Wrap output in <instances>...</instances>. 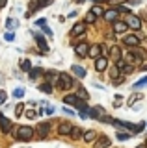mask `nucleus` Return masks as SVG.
<instances>
[{
    "mask_svg": "<svg viewBox=\"0 0 147 148\" xmlns=\"http://www.w3.org/2000/svg\"><path fill=\"white\" fill-rule=\"evenodd\" d=\"M106 67H108V59L103 58V56H99V58L95 59V69H97L99 72H103V71H106Z\"/></svg>",
    "mask_w": 147,
    "mask_h": 148,
    "instance_id": "0eeeda50",
    "label": "nucleus"
},
{
    "mask_svg": "<svg viewBox=\"0 0 147 148\" xmlns=\"http://www.w3.org/2000/svg\"><path fill=\"white\" fill-rule=\"evenodd\" d=\"M136 148H145V146H144V145H140V146H136Z\"/></svg>",
    "mask_w": 147,
    "mask_h": 148,
    "instance_id": "a18cd8bd",
    "label": "nucleus"
},
{
    "mask_svg": "<svg viewBox=\"0 0 147 148\" xmlns=\"http://www.w3.org/2000/svg\"><path fill=\"white\" fill-rule=\"evenodd\" d=\"M127 22H121V21H114V32L116 34H125L127 32Z\"/></svg>",
    "mask_w": 147,
    "mask_h": 148,
    "instance_id": "f8f14e48",
    "label": "nucleus"
},
{
    "mask_svg": "<svg viewBox=\"0 0 147 148\" xmlns=\"http://www.w3.org/2000/svg\"><path fill=\"white\" fill-rule=\"evenodd\" d=\"M110 145H112V141L106 135H101L97 139V143H95V148H110Z\"/></svg>",
    "mask_w": 147,
    "mask_h": 148,
    "instance_id": "1a4fd4ad",
    "label": "nucleus"
},
{
    "mask_svg": "<svg viewBox=\"0 0 147 148\" xmlns=\"http://www.w3.org/2000/svg\"><path fill=\"white\" fill-rule=\"evenodd\" d=\"M99 2H110V0H99Z\"/></svg>",
    "mask_w": 147,
    "mask_h": 148,
    "instance_id": "49530a36",
    "label": "nucleus"
},
{
    "mask_svg": "<svg viewBox=\"0 0 147 148\" xmlns=\"http://www.w3.org/2000/svg\"><path fill=\"white\" fill-rule=\"evenodd\" d=\"M127 26H130L132 30H140V28H141V21H140V18H138V17L134 15V13H132V15H128Z\"/></svg>",
    "mask_w": 147,
    "mask_h": 148,
    "instance_id": "20e7f679",
    "label": "nucleus"
},
{
    "mask_svg": "<svg viewBox=\"0 0 147 148\" xmlns=\"http://www.w3.org/2000/svg\"><path fill=\"white\" fill-rule=\"evenodd\" d=\"M13 95H15L17 98H22V96H24V89H21V87H17V89L13 91Z\"/></svg>",
    "mask_w": 147,
    "mask_h": 148,
    "instance_id": "2f4dec72",
    "label": "nucleus"
},
{
    "mask_svg": "<svg viewBox=\"0 0 147 148\" xmlns=\"http://www.w3.org/2000/svg\"><path fill=\"white\" fill-rule=\"evenodd\" d=\"M0 130H2L4 133L10 132V130H11V119H6V117L0 119Z\"/></svg>",
    "mask_w": 147,
    "mask_h": 148,
    "instance_id": "ddd939ff",
    "label": "nucleus"
},
{
    "mask_svg": "<svg viewBox=\"0 0 147 148\" xmlns=\"http://www.w3.org/2000/svg\"><path fill=\"white\" fill-rule=\"evenodd\" d=\"M110 59H114V61H119V59H121V50H119V46H114V48L110 50Z\"/></svg>",
    "mask_w": 147,
    "mask_h": 148,
    "instance_id": "aec40b11",
    "label": "nucleus"
},
{
    "mask_svg": "<svg viewBox=\"0 0 147 148\" xmlns=\"http://www.w3.org/2000/svg\"><path fill=\"white\" fill-rule=\"evenodd\" d=\"M6 24H8V28H15V26H17V21H13V18L10 17V18L6 21Z\"/></svg>",
    "mask_w": 147,
    "mask_h": 148,
    "instance_id": "f704fd0d",
    "label": "nucleus"
},
{
    "mask_svg": "<svg viewBox=\"0 0 147 148\" xmlns=\"http://www.w3.org/2000/svg\"><path fill=\"white\" fill-rule=\"evenodd\" d=\"M144 146H145V148H147V139H145V145H144Z\"/></svg>",
    "mask_w": 147,
    "mask_h": 148,
    "instance_id": "de8ad7c7",
    "label": "nucleus"
},
{
    "mask_svg": "<svg viewBox=\"0 0 147 148\" xmlns=\"http://www.w3.org/2000/svg\"><path fill=\"white\" fill-rule=\"evenodd\" d=\"M35 115H37V113H35L34 109H28V111H26V119H35Z\"/></svg>",
    "mask_w": 147,
    "mask_h": 148,
    "instance_id": "c9c22d12",
    "label": "nucleus"
},
{
    "mask_svg": "<svg viewBox=\"0 0 147 148\" xmlns=\"http://www.w3.org/2000/svg\"><path fill=\"white\" fill-rule=\"evenodd\" d=\"M144 85H147V76H145V78H141L140 82H136V83H134V89H140V87H144Z\"/></svg>",
    "mask_w": 147,
    "mask_h": 148,
    "instance_id": "7c9ffc66",
    "label": "nucleus"
},
{
    "mask_svg": "<svg viewBox=\"0 0 147 148\" xmlns=\"http://www.w3.org/2000/svg\"><path fill=\"white\" fill-rule=\"evenodd\" d=\"M71 72H73V74H76L78 78H84L86 74H88V72H86V69H84V67H80V65H73V67H71Z\"/></svg>",
    "mask_w": 147,
    "mask_h": 148,
    "instance_id": "2eb2a0df",
    "label": "nucleus"
},
{
    "mask_svg": "<svg viewBox=\"0 0 147 148\" xmlns=\"http://www.w3.org/2000/svg\"><path fill=\"white\" fill-rule=\"evenodd\" d=\"M56 87H58V89H62V91H71L73 78L69 76V74H65V72H60L58 74V80H56Z\"/></svg>",
    "mask_w": 147,
    "mask_h": 148,
    "instance_id": "f257e3e1",
    "label": "nucleus"
},
{
    "mask_svg": "<svg viewBox=\"0 0 147 148\" xmlns=\"http://www.w3.org/2000/svg\"><path fill=\"white\" fill-rule=\"evenodd\" d=\"M106 21H110V22H114V21H117V11L116 9H108V11H104V15H103Z\"/></svg>",
    "mask_w": 147,
    "mask_h": 148,
    "instance_id": "6ab92c4d",
    "label": "nucleus"
},
{
    "mask_svg": "<svg viewBox=\"0 0 147 148\" xmlns=\"http://www.w3.org/2000/svg\"><path fill=\"white\" fill-rule=\"evenodd\" d=\"M136 100H141V95H132L130 98H128V106H130L132 102H136Z\"/></svg>",
    "mask_w": 147,
    "mask_h": 148,
    "instance_id": "72a5a7b5",
    "label": "nucleus"
},
{
    "mask_svg": "<svg viewBox=\"0 0 147 148\" xmlns=\"http://www.w3.org/2000/svg\"><path fill=\"white\" fill-rule=\"evenodd\" d=\"M121 71L125 72V74H130V72H132V65H125V67H123Z\"/></svg>",
    "mask_w": 147,
    "mask_h": 148,
    "instance_id": "e433bc0d",
    "label": "nucleus"
},
{
    "mask_svg": "<svg viewBox=\"0 0 147 148\" xmlns=\"http://www.w3.org/2000/svg\"><path fill=\"white\" fill-rule=\"evenodd\" d=\"M91 13H93L95 17H101V15H104V8L103 6H93L91 8Z\"/></svg>",
    "mask_w": 147,
    "mask_h": 148,
    "instance_id": "393cba45",
    "label": "nucleus"
},
{
    "mask_svg": "<svg viewBox=\"0 0 147 148\" xmlns=\"http://www.w3.org/2000/svg\"><path fill=\"white\" fill-rule=\"evenodd\" d=\"M119 106H121V100H119V96L116 100H114V108H119Z\"/></svg>",
    "mask_w": 147,
    "mask_h": 148,
    "instance_id": "79ce46f5",
    "label": "nucleus"
},
{
    "mask_svg": "<svg viewBox=\"0 0 147 148\" xmlns=\"http://www.w3.org/2000/svg\"><path fill=\"white\" fill-rule=\"evenodd\" d=\"M39 91H43L45 95H50V92H52V83H41Z\"/></svg>",
    "mask_w": 147,
    "mask_h": 148,
    "instance_id": "5701e85b",
    "label": "nucleus"
},
{
    "mask_svg": "<svg viewBox=\"0 0 147 148\" xmlns=\"http://www.w3.org/2000/svg\"><path fill=\"white\" fill-rule=\"evenodd\" d=\"M45 22H47L45 18H37V21H35V24H37V26H45Z\"/></svg>",
    "mask_w": 147,
    "mask_h": 148,
    "instance_id": "ea45409f",
    "label": "nucleus"
},
{
    "mask_svg": "<svg viewBox=\"0 0 147 148\" xmlns=\"http://www.w3.org/2000/svg\"><path fill=\"white\" fill-rule=\"evenodd\" d=\"M132 137V133H127V132H119L117 133V139L119 141H127V139H130Z\"/></svg>",
    "mask_w": 147,
    "mask_h": 148,
    "instance_id": "c85d7f7f",
    "label": "nucleus"
},
{
    "mask_svg": "<svg viewBox=\"0 0 147 148\" xmlns=\"http://www.w3.org/2000/svg\"><path fill=\"white\" fill-rule=\"evenodd\" d=\"M95 137H97V132H95V130H88L86 133H82V139H84L86 143H91Z\"/></svg>",
    "mask_w": 147,
    "mask_h": 148,
    "instance_id": "a211bd4d",
    "label": "nucleus"
},
{
    "mask_svg": "<svg viewBox=\"0 0 147 148\" xmlns=\"http://www.w3.org/2000/svg\"><path fill=\"white\" fill-rule=\"evenodd\" d=\"M88 50H89V45H88V43H78V45H75V54L78 56V58H86V56H88Z\"/></svg>",
    "mask_w": 147,
    "mask_h": 148,
    "instance_id": "7ed1b4c3",
    "label": "nucleus"
},
{
    "mask_svg": "<svg viewBox=\"0 0 147 148\" xmlns=\"http://www.w3.org/2000/svg\"><path fill=\"white\" fill-rule=\"evenodd\" d=\"M63 102H65V104H73V106H75L76 102H78V98H76V95H67L65 98H63Z\"/></svg>",
    "mask_w": 147,
    "mask_h": 148,
    "instance_id": "a878e982",
    "label": "nucleus"
},
{
    "mask_svg": "<svg viewBox=\"0 0 147 148\" xmlns=\"http://www.w3.org/2000/svg\"><path fill=\"white\" fill-rule=\"evenodd\" d=\"M76 98H78V100H88V98H89L88 91H86V89H80L78 92H76Z\"/></svg>",
    "mask_w": 147,
    "mask_h": 148,
    "instance_id": "cd10ccee",
    "label": "nucleus"
},
{
    "mask_svg": "<svg viewBox=\"0 0 147 148\" xmlns=\"http://www.w3.org/2000/svg\"><path fill=\"white\" fill-rule=\"evenodd\" d=\"M21 69H22L24 72H30V69H32L30 59H21Z\"/></svg>",
    "mask_w": 147,
    "mask_h": 148,
    "instance_id": "b1692460",
    "label": "nucleus"
},
{
    "mask_svg": "<svg viewBox=\"0 0 147 148\" xmlns=\"http://www.w3.org/2000/svg\"><path fill=\"white\" fill-rule=\"evenodd\" d=\"M132 56V58L136 59V61H141V59H145V52L144 50H140L138 46H130V52H128Z\"/></svg>",
    "mask_w": 147,
    "mask_h": 148,
    "instance_id": "423d86ee",
    "label": "nucleus"
},
{
    "mask_svg": "<svg viewBox=\"0 0 147 148\" xmlns=\"http://www.w3.org/2000/svg\"><path fill=\"white\" fill-rule=\"evenodd\" d=\"M43 32H45V34H47L49 37H50V35H52V30H50V28H49V26H43Z\"/></svg>",
    "mask_w": 147,
    "mask_h": 148,
    "instance_id": "58836bf2",
    "label": "nucleus"
},
{
    "mask_svg": "<svg viewBox=\"0 0 147 148\" xmlns=\"http://www.w3.org/2000/svg\"><path fill=\"white\" fill-rule=\"evenodd\" d=\"M86 32V24L84 22H76L75 26H73V32H71V35L73 37H78V35H82Z\"/></svg>",
    "mask_w": 147,
    "mask_h": 148,
    "instance_id": "9d476101",
    "label": "nucleus"
},
{
    "mask_svg": "<svg viewBox=\"0 0 147 148\" xmlns=\"http://www.w3.org/2000/svg\"><path fill=\"white\" fill-rule=\"evenodd\" d=\"M41 74H43V69H41V67L30 69V78H32V80H35V78H37V76H41Z\"/></svg>",
    "mask_w": 147,
    "mask_h": 148,
    "instance_id": "412c9836",
    "label": "nucleus"
},
{
    "mask_svg": "<svg viewBox=\"0 0 147 148\" xmlns=\"http://www.w3.org/2000/svg\"><path fill=\"white\" fill-rule=\"evenodd\" d=\"M6 6V0H0V8H4Z\"/></svg>",
    "mask_w": 147,
    "mask_h": 148,
    "instance_id": "37998d69",
    "label": "nucleus"
},
{
    "mask_svg": "<svg viewBox=\"0 0 147 148\" xmlns=\"http://www.w3.org/2000/svg\"><path fill=\"white\" fill-rule=\"evenodd\" d=\"M8 98V95H6V91H0V104H4Z\"/></svg>",
    "mask_w": 147,
    "mask_h": 148,
    "instance_id": "4c0bfd02",
    "label": "nucleus"
},
{
    "mask_svg": "<svg viewBox=\"0 0 147 148\" xmlns=\"http://www.w3.org/2000/svg\"><path fill=\"white\" fill-rule=\"evenodd\" d=\"M63 113H65V115H71V117H73V115H75V111L69 109V108H65V109H63Z\"/></svg>",
    "mask_w": 147,
    "mask_h": 148,
    "instance_id": "a19ab883",
    "label": "nucleus"
},
{
    "mask_svg": "<svg viewBox=\"0 0 147 148\" xmlns=\"http://www.w3.org/2000/svg\"><path fill=\"white\" fill-rule=\"evenodd\" d=\"M15 137L19 139V141H30V139L34 137V130L28 128V126H21L19 130H17Z\"/></svg>",
    "mask_w": 147,
    "mask_h": 148,
    "instance_id": "f03ea898",
    "label": "nucleus"
},
{
    "mask_svg": "<svg viewBox=\"0 0 147 148\" xmlns=\"http://www.w3.org/2000/svg\"><path fill=\"white\" fill-rule=\"evenodd\" d=\"M22 111H24V104H17V108H15V117H21Z\"/></svg>",
    "mask_w": 147,
    "mask_h": 148,
    "instance_id": "c756f323",
    "label": "nucleus"
},
{
    "mask_svg": "<svg viewBox=\"0 0 147 148\" xmlns=\"http://www.w3.org/2000/svg\"><path fill=\"white\" fill-rule=\"evenodd\" d=\"M71 128L73 126L69 122H62L58 126V133H60V135H69V133H71Z\"/></svg>",
    "mask_w": 147,
    "mask_h": 148,
    "instance_id": "4468645a",
    "label": "nucleus"
},
{
    "mask_svg": "<svg viewBox=\"0 0 147 148\" xmlns=\"http://www.w3.org/2000/svg\"><path fill=\"white\" fill-rule=\"evenodd\" d=\"M34 35H35V43H37V46H39V50H41V52H49L47 39H45L43 35H39V34H34Z\"/></svg>",
    "mask_w": 147,
    "mask_h": 148,
    "instance_id": "39448f33",
    "label": "nucleus"
},
{
    "mask_svg": "<svg viewBox=\"0 0 147 148\" xmlns=\"http://www.w3.org/2000/svg\"><path fill=\"white\" fill-rule=\"evenodd\" d=\"M82 133L84 132H82L80 128H71V133H69V135H71L73 139H82Z\"/></svg>",
    "mask_w": 147,
    "mask_h": 148,
    "instance_id": "4be33fe9",
    "label": "nucleus"
},
{
    "mask_svg": "<svg viewBox=\"0 0 147 148\" xmlns=\"http://www.w3.org/2000/svg\"><path fill=\"white\" fill-rule=\"evenodd\" d=\"M50 132V124L49 122H43V124H39L37 126V133L41 137H47V133Z\"/></svg>",
    "mask_w": 147,
    "mask_h": 148,
    "instance_id": "f3484780",
    "label": "nucleus"
},
{
    "mask_svg": "<svg viewBox=\"0 0 147 148\" xmlns=\"http://www.w3.org/2000/svg\"><path fill=\"white\" fill-rule=\"evenodd\" d=\"M104 113V109L101 108V106H97V108H89L88 109V117L89 119H95V120H99V117Z\"/></svg>",
    "mask_w": 147,
    "mask_h": 148,
    "instance_id": "6e6552de",
    "label": "nucleus"
},
{
    "mask_svg": "<svg viewBox=\"0 0 147 148\" xmlns=\"http://www.w3.org/2000/svg\"><path fill=\"white\" fill-rule=\"evenodd\" d=\"M123 43L128 45V48H130V46H140V37H136V35H125Z\"/></svg>",
    "mask_w": 147,
    "mask_h": 148,
    "instance_id": "9b49d317",
    "label": "nucleus"
},
{
    "mask_svg": "<svg viewBox=\"0 0 147 148\" xmlns=\"http://www.w3.org/2000/svg\"><path fill=\"white\" fill-rule=\"evenodd\" d=\"M95 21H97V17H95L91 11H89V13H86V21H84V24H93Z\"/></svg>",
    "mask_w": 147,
    "mask_h": 148,
    "instance_id": "bb28decb",
    "label": "nucleus"
},
{
    "mask_svg": "<svg viewBox=\"0 0 147 148\" xmlns=\"http://www.w3.org/2000/svg\"><path fill=\"white\" fill-rule=\"evenodd\" d=\"M4 39H6V41H13V39H15V34H13V32H8V34H4Z\"/></svg>",
    "mask_w": 147,
    "mask_h": 148,
    "instance_id": "473e14b6",
    "label": "nucleus"
},
{
    "mask_svg": "<svg viewBox=\"0 0 147 148\" xmlns=\"http://www.w3.org/2000/svg\"><path fill=\"white\" fill-rule=\"evenodd\" d=\"M141 69H144V71H147V63H144V65H141Z\"/></svg>",
    "mask_w": 147,
    "mask_h": 148,
    "instance_id": "c03bdc74",
    "label": "nucleus"
},
{
    "mask_svg": "<svg viewBox=\"0 0 147 148\" xmlns=\"http://www.w3.org/2000/svg\"><path fill=\"white\" fill-rule=\"evenodd\" d=\"M2 117H4V115H2V113H0V119H2Z\"/></svg>",
    "mask_w": 147,
    "mask_h": 148,
    "instance_id": "09e8293b",
    "label": "nucleus"
},
{
    "mask_svg": "<svg viewBox=\"0 0 147 148\" xmlns=\"http://www.w3.org/2000/svg\"><path fill=\"white\" fill-rule=\"evenodd\" d=\"M99 54H101V45H93V46H89V50H88V56H89V58L97 59V58H99Z\"/></svg>",
    "mask_w": 147,
    "mask_h": 148,
    "instance_id": "dca6fc26",
    "label": "nucleus"
}]
</instances>
